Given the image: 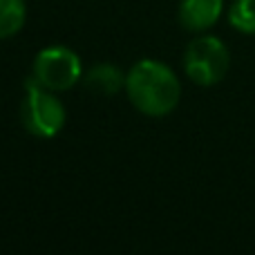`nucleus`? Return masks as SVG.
<instances>
[{
    "instance_id": "nucleus-1",
    "label": "nucleus",
    "mask_w": 255,
    "mask_h": 255,
    "mask_svg": "<svg viewBox=\"0 0 255 255\" xmlns=\"http://www.w3.org/2000/svg\"><path fill=\"white\" fill-rule=\"evenodd\" d=\"M126 94L136 112L150 119H161L179 106L181 81L163 61L143 58L126 72Z\"/></svg>"
},
{
    "instance_id": "nucleus-2",
    "label": "nucleus",
    "mask_w": 255,
    "mask_h": 255,
    "mask_svg": "<svg viewBox=\"0 0 255 255\" xmlns=\"http://www.w3.org/2000/svg\"><path fill=\"white\" fill-rule=\"evenodd\" d=\"M58 92L38 85L34 79L25 81V97L20 103V121L31 136L38 139H54L61 134L67 121V110L56 97Z\"/></svg>"
},
{
    "instance_id": "nucleus-3",
    "label": "nucleus",
    "mask_w": 255,
    "mask_h": 255,
    "mask_svg": "<svg viewBox=\"0 0 255 255\" xmlns=\"http://www.w3.org/2000/svg\"><path fill=\"white\" fill-rule=\"evenodd\" d=\"M184 74L199 88H213L222 83L231 70V52L217 36L199 34L184 49Z\"/></svg>"
},
{
    "instance_id": "nucleus-4",
    "label": "nucleus",
    "mask_w": 255,
    "mask_h": 255,
    "mask_svg": "<svg viewBox=\"0 0 255 255\" xmlns=\"http://www.w3.org/2000/svg\"><path fill=\"white\" fill-rule=\"evenodd\" d=\"M83 61L65 45H49L40 49L31 65V79L52 92H67L83 81Z\"/></svg>"
},
{
    "instance_id": "nucleus-5",
    "label": "nucleus",
    "mask_w": 255,
    "mask_h": 255,
    "mask_svg": "<svg viewBox=\"0 0 255 255\" xmlns=\"http://www.w3.org/2000/svg\"><path fill=\"white\" fill-rule=\"evenodd\" d=\"M224 13V0H181L177 9L181 27L190 34H206L220 22Z\"/></svg>"
},
{
    "instance_id": "nucleus-6",
    "label": "nucleus",
    "mask_w": 255,
    "mask_h": 255,
    "mask_svg": "<svg viewBox=\"0 0 255 255\" xmlns=\"http://www.w3.org/2000/svg\"><path fill=\"white\" fill-rule=\"evenodd\" d=\"M83 85L94 94L115 97L126 90V74L112 63H97L83 74Z\"/></svg>"
},
{
    "instance_id": "nucleus-7",
    "label": "nucleus",
    "mask_w": 255,
    "mask_h": 255,
    "mask_svg": "<svg viewBox=\"0 0 255 255\" xmlns=\"http://www.w3.org/2000/svg\"><path fill=\"white\" fill-rule=\"evenodd\" d=\"M27 2L25 0H0V40L16 36L25 27Z\"/></svg>"
},
{
    "instance_id": "nucleus-8",
    "label": "nucleus",
    "mask_w": 255,
    "mask_h": 255,
    "mask_svg": "<svg viewBox=\"0 0 255 255\" xmlns=\"http://www.w3.org/2000/svg\"><path fill=\"white\" fill-rule=\"evenodd\" d=\"M229 22L240 34L255 36V0H233L229 7Z\"/></svg>"
}]
</instances>
